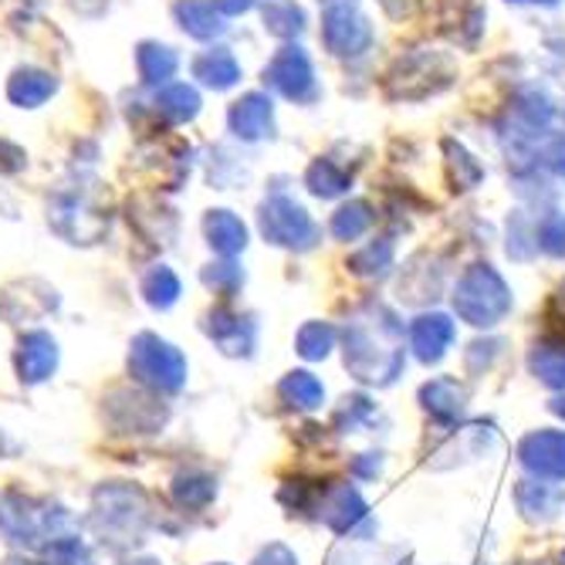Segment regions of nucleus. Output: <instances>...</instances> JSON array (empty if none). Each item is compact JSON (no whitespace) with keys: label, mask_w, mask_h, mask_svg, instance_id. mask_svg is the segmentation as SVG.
Segmentation results:
<instances>
[{"label":"nucleus","mask_w":565,"mask_h":565,"mask_svg":"<svg viewBox=\"0 0 565 565\" xmlns=\"http://www.w3.org/2000/svg\"><path fill=\"white\" fill-rule=\"evenodd\" d=\"M555 414H562V417H565V399H558V403H555Z\"/></svg>","instance_id":"obj_18"},{"label":"nucleus","mask_w":565,"mask_h":565,"mask_svg":"<svg viewBox=\"0 0 565 565\" xmlns=\"http://www.w3.org/2000/svg\"><path fill=\"white\" fill-rule=\"evenodd\" d=\"M136 65H139V78L146 85H163L177 72V55H173L170 47H163V44L146 41L136 51Z\"/></svg>","instance_id":"obj_5"},{"label":"nucleus","mask_w":565,"mask_h":565,"mask_svg":"<svg viewBox=\"0 0 565 565\" xmlns=\"http://www.w3.org/2000/svg\"><path fill=\"white\" fill-rule=\"evenodd\" d=\"M55 92H58V78L41 72V68H21L8 82V98L14 102V106H21V109L44 106V102L55 95Z\"/></svg>","instance_id":"obj_3"},{"label":"nucleus","mask_w":565,"mask_h":565,"mask_svg":"<svg viewBox=\"0 0 565 565\" xmlns=\"http://www.w3.org/2000/svg\"><path fill=\"white\" fill-rule=\"evenodd\" d=\"M51 370H55V342H51L47 335L34 332L21 342V380H44Z\"/></svg>","instance_id":"obj_4"},{"label":"nucleus","mask_w":565,"mask_h":565,"mask_svg":"<svg viewBox=\"0 0 565 565\" xmlns=\"http://www.w3.org/2000/svg\"><path fill=\"white\" fill-rule=\"evenodd\" d=\"M193 72H196V78H203L214 88H227L237 82V65L227 51H207V55L193 62Z\"/></svg>","instance_id":"obj_7"},{"label":"nucleus","mask_w":565,"mask_h":565,"mask_svg":"<svg viewBox=\"0 0 565 565\" xmlns=\"http://www.w3.org/2000/svg\"><path fill=\"white\" fill-rule=\"evenodd\" d=\"M281 393H285L288 399H295V406H305V409L319 406V399H322L319 380H316V376H308V373H291V376L281 383Z\"/></svg>","instance_id":"obj_14"},{"label":"nucleus","mask_w":565,"mask_h":565,"mask_svg":"<svg viewBox=\"0 0 565 565\" xmlns=\"http://www.w3.org/2000/svg\"><path fill=\"white\" fill-rule=\"evenodd\" d=\"M522 465L532 468L535 475L565 478V434L542 430V434L525 437V444H522Z\"/></svg>","instance_id":"obj_2"},{"label":"nucleus","mask_w":565,"mask_h":565,"mask_svg":"<svg viewBox=\"0 0 565 565\" xmlns=\"http://www.w3.org/2000/svg\"><path fill=\"white\" fill-rule=\"evenodd\" d=\"M532 370L548 386H565V349H539L532 352Z\"/></svg>","instance_id":"obj_15"},{"label":"nucleus","mask_w":565,"mask_h":565,"mask_svg":"<svg viewBox=\"0 0 565 565\" xmlns=\"http://www.w3.org/2000/svg\"><path fill=\"white\" fill-rule=\"evenodd\" d=\"M265 122H268V106H265V98H258V95H247L244 102H237L234 113H231L234 132L237 136H247V139L262 136Z\"/></svg>","instance_id":"obj_8"},{"label":"nucleus","mask_w":565,"mask_h":565,"mask_svg":"<svg viewBox=\"0 0 565 565\" xmlns=\"http://www.w3.org/2000/svg\"><path fill=\"white\" fill-rule=\"evenodd\" d=\"M142 291H146L149 305L167 308V305H173V301H177V295H180V281H177V275H173L170 268H157V271H152V275L142 281Z\"/></svg>","instance_id":"obj_13"},{"label":"nucleus","mask_w":565,"mask_h":565,"mask_svg":"<svg viewBox=\"0 0 565 565\" xmlns=\"http://www.w3.org/2000/svg\"><path fill=\"white\" fill-rule=\"evenodd\" d=\"M217 8L227 11V14H237V11H247L250 0H217Z\"/></svg>","instance_id":"obj_17"},{"label":"nucleus","mask_w":565,"mask_h":565,"mask_svg":"<svg viewBox=\"0 0 565 565\" xmlns=\"http://www.w3.org/2000/svg\"><path fill=\"white\" fill-rule=\"evenodd\" d=\"M450 335H454V329H450L447 319H440V316L420 319L417 329H414L417 355L424 359V363H437V359H440V355L447 352V345H450Z\"/></svg>","instance_id":"obj_6"},{"label":"nucleus","mask_w":565,"mask_h":565,"mask_svg":"<svg viewBox=\"0 0 565 565\" xmlns=\"http://www.w3.org/2000/svg\"><path fill=\"white\" fill-rule=\"evenodd\" d=\"M21 167H24V152H21L18 146H11V142L0 139V173H14V170H21Z\"/></svg>","instance_id":"obj_16"},{"label":"nucleus","mask_w":565,"mask_h":565,"mask_svg":"<svg viewBox=\"0 0 565 565\" xmlns=\"http://www.w3.org/2000/svg\"><path fill=\"white\" fill-rule=\"evenodd\" d=\"M157 106H160V113H167L170 119L186 122V119H193V116H196L200 98H196V92H193L190 85H170V88H163V92H160Z\"/></svg>","instance_id":"obj_11"},{"label":"nucleus","mask_w":565,"mask_h":565,"mask_svg":"<svg viewBox=\"0 0 565 565\" xmlns=\"http://www.w3.org/2000/svg\"><path fill=\"white\" fill-rule=\"evenodd\" d=\"M424 399H427V409H434L437 417H457L460 409H465V393L457 390L454 380H437L424 386Z\"/></svg>","instance_id":"obj_10"},{"label":"nucleus","mask_w":565,"mask_h":565,"mask_svg":"<svg viewBox=\"0 0 565 565\" xmlns=\"http://www.w3.org/2000/svg\"><path fill=\"white\" fill-rule=\"evenodd\" d=\"M129 366H136L139 380L157 386H180L183 383V359L173 345L160 342L157 335H139Z\"/></svg>","instance_id":"obj_1"},{"label":"nucleus","mask_w":565,"mask_h":565,"mask_svg":"<svg viewBox=\"0 0 565 565\" xmlns=\"http://www.w3.org/2000/svg\"><path fill=\"white\" fill-rule=\"evenodd\" d=\"M177 21H180V28L190 31L193 38H211V34L221 31L214 11H211L207 4H203V0H180V4H177Z\"/></svg>","instance_id":"obj_9"},{"label":"nucleus","mask_w":565,"mask_h":565,"mask_svg":"<svg viewBox=\"0 0 565 565\" xmlns=\"http://www.w3.org/2000/svg\"><path fill=\"white\" fill-rule=\"evenodd\" d=\"M207 237H211L214 247H221V250H227V254L244 247V227H241V221L231 217L227 211H217V214L207 217Z\"/></svg>","instance_id":"obj_12"},{"label":"nucleus","mask_w":565,"mask_h":565,"mask_svg":"<svg viewBox=\"0 0 565 565\" xmlns=\"http://www.w3.org/2000/svg\"><path fill=\"white\" fill-rule=\"evenodd\" d=\"M75 8H78V0H75Z\"/></svg>","instance_id":"obj_19"}]
</instances>
